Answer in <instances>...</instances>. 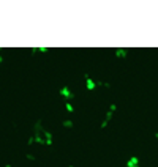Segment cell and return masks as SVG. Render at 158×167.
<instances>
[{
	"label": "cell",
	"mask_w": 158,
	"mask_h": 167,
	"mask_svg": "<svg viewBox=\"0 0 158 167\" xmlns=\"http://www.w3.org/2000/svg\"><path fill=\"white\" fill-rule=\"evenodd\" d=\"M84 77H86V88H87V90H95L96 87H109V84H108V82L95 81V79L90 77L89 74H86Z\"/></svg>",
	"instance_id": "obj_1"
},
{
	"label": "cell",
	"mask_w": 158,
	"mask_h": 167,
	"mask_svg": "<svg viewBox=\"0 0 158 167\" xmlns=\"http://www.w3.org/2000/svg\"><path fill=\"white\" fill-rule=\"evenodd\" d=\"M116 110H117V104H116V102L109 104V109H108L106 114H104V118H103V121H101V125H100L101 129L108 126V123L111 121V118H112V115H114V112H116Z\"/></svg>",
	"instance_id": "obj_2"
},
{
	"label": "cell",
	"mask_w": 158,
	"mask_h": 167,
	"mask_svg": "<svg viewBox=\"0 0 158 167\" xmlns=\"http://www.w3.org/2000/svg\"><path fill=\"white\" fill-rule=\"evenodd\" d=\"M58 95L62 96V98H65L66 101H71V99H73V92H71V90H70L66 85H63L62 88L58 90Z\"/></svg>",
	"instance_id": "obj_3"
},
{
	"label": "cell",
	"mask_w": 158,
	"mask_h": 167,
	"mask_svg": "<svg viewBox=\"0 0 158 167\" xmlns=\"http://www.w3.org/2000/svg\"><path fill=\"white\" fill-rule=\"evenodd\" d=\"M127 55H128V49L127 48H116V49H114V57L125 58Z\"/></svg>",
	"instance_id": "obj_4"
},
{
	"label": "cell",
	"mask_w": 158,
	"mask_h": 167,
	"mask_svg": "<svg viewBox=\"0 0 158 167\" xmlns=\"http://www.w3.org/2000/svg\"><path fill=\"white\" fill-rule=\"evenodd\" d=\"M139 164H141V162H139V158L134 156V154H133V156H130V158H128V161H127V167H139Z\"/></svg>",
	"instance_id": "obj_5"
},
{
	"label": "cell",
	"mask_w": 158,
	"mask_h": 167,
	"mask_svg": "<svg viewBox=\"0 0 158 167\" xmlns=\"http://www.w3.org/2000/svg\"><path fill=\"white\" fill-rule=\"evenodd\" d=\"M44 142H46V145H52V143H54V136H52V133L44 131Z\"/></svg>",
	"instance_id": "obj_6"
},
{
	"label": "cell",
	"mask_w": 158,
	"mask_h": 167,
	"mask_svg": "<svg viewBox=\"0 0 158 167\" xmlns=\"http://www.w3.org/2000/svg\"><path fill=\"white\" fill-rule=\"evenodd\" d=\"M65 109H66V112H68V114H73V112H74V106H73L71 101H66V102H65Z\"/></svg>",
	"instance_id": "obj_7"
},
{
	"label": "cell",
	"mask_w": 158,
	"mask_h": 167,
	"mask_svg": "<svg viewBox=\"0 0 158 167\" xmlns=\"http://www.w3.org/2000/svg\"><path fill=\"white\" fill-rule=\"evenodd\" d=\"M30 51H32V54H37V52H48L49 48H43V46H40V48H32Z\"/></svg>",
	"instance_id": "obj_8"
},
{
	"label": "cell",
	"mask_w": 158,
	"mask_h": 167,
	"mask_svg": "<svg viewBox=\"0 0 158 167\" xmlns=\"http://www.w3.org/2000/svg\"><path fill=\"white\" fill-rule=\"evenodd\" d=\"M62 125H63L65 128H73V126H74V123H73L71 120H63V121H62Z\"/></svg>",
	"instance_id": "obj_9"
},
{
	"label": "cell",
	"mask_w": 158,
	"mask_h": 167,
	"mask_svg": "<svg viewBox=\"0 0 158 167\" xmlns=\"http://www.w3.org/2000/svg\"><path fill=\"white\" fill-rule=\"evenodd\" d=\"M25 156H27L30 161H33V159H35V156H33V154H29V153H27V154H25Z\"/></svg>",
	"instance_id": "obj_10"
},
{
	"label": "cell",
	"mask_w": 158,
	"mask_h": 167,
	"mask_svg": "<svg viewBox=\"0 0 158 167\" xmlns=\"http://www.w3.org/2000/svg\"><path fill=\"white\" fill-rule=\"evenodd\" d=\"M5 167H13V166H10V164H7V166H5Z\"/></svg>",
	"instance_id": "obj_11"
},
{
	"label": "cell",
	"mask_w": 158,
	"mask_h": 167,
	"mask_svg": "<svg viewBox=\"0 0 158 167\" xmlns=\"http://www.w3.org/2000/svg\"><path fill=\"white\" fill-rule=\"evenodd\" d=\"M155 137H157V140H158V133H157V134H155Z\"/></svg>",
	"instance_id": "obj_12"
}]
</instances>
